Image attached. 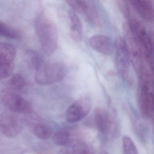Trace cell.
I'll list each match as a JSON object with an SVG mask.
<instances>
[{"mask_svg":"<svg viewBox=\"0 0 154 154\" xmlns=\"http://www.w3.org/2000/svg\"><path fill=\"white\" fill-rule=\"evenodd\" d=\"M35 27L43 51L47 55H51L55 52L58 45L56 25L45 14H40L36 19Z\"/></svg>","mask_w":154,"mask_h":154,"instance_id":"obj_1","label":"cell"},{"mask_svg":"<svg viewBox=\"0 0 154 154\" xmlns=\"http://www.w3.org/2000/svg\"><path fill=\"white\" fill-rule=\"evenodd\" d=\"M138 101L140 112L145 118L153 120L154 117V93L152 78L146 66L138 73Z\"/></svg>","mask_w":154,"mask_h":154,"instance_id":"obj_2","label":"cell"},{"mask_svg":"<svg viewBox=\"0 0 154 154\" xmlns=\"http://www.w3.org/2000/svg\"><path fill=\"white\" fill-rule=\"evenodd\" d=\"M128 26L135 38L143 57L147 62L150 68L153 69V42L144 26L139 20L132 17L131 14L127 18Z\"/></svg>","mask_w":154,"mask_h":154,"instance_id":"obj_3","label":"cell"},{"mask_svg":"<svg viewBox=\"0 0 154 154\" xmlns=\"http://www.w3.org/2000/svg\"><path fill=\"white\" fill-rule=\"evenodd\" d=\"M67 72V66L63 63H45L36 70L35 78L38 84L48 85L62 81Z\"/></svg>","mask_w":154,"mask_h":154,"instance_id":"obj_4","label":"cell"},{"mask_svg":"<svg viewBox=\"0 0 154 154\" xmlns=\"http://www.w3.org/2000/svg\"><path fill=\"white\" fill-rule=\"evenodd\" d=\"M0 100L7 110L19 114L30 115L33 112L32 104L21 95L8 88L0 93Z\"/></svg>","mask_w":154,"mask_h":154,"instance_id":"obj_5","label":"cell"},{"mask_svg":"<svg viewBox=\"0 0 154 154\" xmlns=\"http://www.w3.org/2000/svg\"><path fill=\"white\" fill-rule=\"evenodd\" d=\"M116 68L119 75L128 83H131V59L124 38H117L114 45Z\"/></svg>","mask_w":154,"mask_h":154,"instance_id":"obj_6","label":"cell"},{"mask_svg":"<svg viewBox=\"0 0 154 154\" xmlns=\"http://www.w3.org/2000/svg\"><path fill=\"white\" fill-rule=\"evenodd\" d=\"M24 125L20 114L6 110L0 115V131L10 138L18 136L23 130Z\"/></svg>","mask_w":154,"mask_h":154,"instance_id":"obj_7","label":"cell"},{"mask_svg":"<svg viewBox=\"0 0 154 154\" xmlns=\"http://www.w3.org/2000/svg\"><path fill=\"white\" fill-rule=\"evenodd\" d=\"M66 3L75 12L82 14L90 24L98 25L99 16L97 7L92 1H67Z\"/></svg>","mask_w":154,"mask_h":154,"instance_id":"obj_8","label":"cell"},{"mask_svg":"<svg viewBox=\"0 0 154 154\" xmlns=\"http://www.w3.org/2000/svg\"><path fill=\"white\" fill-rule=\"evenodd\" d=\"M123 30L125 35L124 39L129 53L131 62L132 63L134 68L138 73L145 66L143 63V56L135 38L131 32L127 24L124 25Z\"/></svg>","mask_w":154,"mask_h":154,"instance_id":"obj_9","label":"cell"},{"mask_svg":"<svg viewBox=\"0 0 154 154\" xmlns=\"http://www.w3.org/2000/svg\"><path fill=\"white\" fill-rule=\"evenodd\" d=\"M91 106V100L83 98L69 106L66 113V119L70 123H75L84 119L90 112Z\"/></svg>","mask_w":154,"mask_h":154,"instance_id":"obj_10","label":"cell"},{"mask_svg":"<svg viewBox=\"0 0 154 154\" xmlns=\"http://www.w3.org/2000/svg\"><path fill=\"white\" fill-rule=\"evenodd\" d=\"M94 120L96 128L100 133L106 137L113 136L115 123L110 114L106 110L101 108L95 109Z\"/></svg>","mask_w":154,"mask_h":154,"instance_id":"obj_11","label":"cell"},{"mask_svg":"<svg viewBox=\"0 0 154 154\" xmlns=\"http://www.w3.org/2000/svg\"><path fill=\"white\" fill-rule=\"evenodd\" d=\"M89 44L93 49L107 56L112 54L114 50V45L111 38L104 35L92 36L89 39Z\"/></svg>","mask_w":154,"mask_h":154,"instance_id":"obj_12","label":"cell"},{"mask_svg":"<svg viewBox=\"0 0 154 154\" xmlns=\"http://www.w3.org/2000/svg\"><path fill=\"white\" fill-rule=\"evenodd\" d=\"M54 143L63 147L69 146L78 141L76 131L72 128H63L57 131L53 137Z\"/></svg>","mask_w":154,"mask_h":154,"instance_id":"obj_13","label":"cell"},{"mask_svg":"<svg viewBox=\"0 0 154 154\" xmlns=\"http://www.w3.org/2000/svg\"><path fill=\"white\" fill-rule=\"evenodd\" d=\"M131 4L142 19L147 22H153L154 10L152 2L136 0L130 2Z\"/></svg>","mask_w":154,"mask_h":154,"instance_id":"obj_14","label":"cell"},{"mask_svg":"<svg viewBox=\"0 0 154 154\" xmlns=\"http://www.w3.org/2000/svg\"><path fill=\"white\" fill-rule=\"evenodd\" d=\"M70 20V34L73 40L76 42L82 41L83 37L82 24L76 12L72 9L68 11Z\"/></svg>","mask_w":154,"mask_h":154,"instance_id":"obj_15","label":"cell"},{"mask_svg":"<svg viewBox=\"0 0 154 154\" xmlns=\"http://www.w3.org/2000/svg\"><path fill=\"white\" fill-rule=\"evenodd\" d=\"M58 154H95V153L88 143L78 140L69 146L62 148Z\"/></svg>","mask_w":154,"mask_h":154,"instance_id":"obj_16","label":"cell"},{"mask_svg":"<svg viewBox=\"0 0 154 154\" xmlns=\"http://www.w3.org/2000/svg\"><path fill=\"white\" fill-rule=\"evenodd\" d=\"M32 129L34 135L39 139H48L53 135V131L51 126L43 122L36 121L32 125Z\"/></svg>","mask_w":154,"mask_h":154,"instance_id":"obj_17","label":"cell"},{"mask_svg":"<svg viewBox=\"0 0 154 154\" xmlns=\"http://www.w3.org/2000/svg\"><path fill=\"white\" fill-rule=\"evenodd\" d=\"M16 54V49L13 45L7 43H0V63L13 64Z\"/></svg>","mask_w":154,"mask_h":154,"instance_id":"obj_18","label":"cell"},{"mask_svg":"<svg viewBox=\"0 0 154 154\" xmlns=\"http://www.w3.org/2000/svg\"><path fill=\"white\" fill-rule=\"evenodd\" d=\"M26 85L25 78L19 74L13 75L8 82V88L15 91L22 90Z\"/></svg>","mask_w":154,"mask_h":154,"instance_id":"obj_19","label":"cell"},{"mask_svg":"<svg viewBox=\"0 0 154 154\" xmlns=\"http://www.w3.org/2000/svg\"><path fill=\"white\" fill-rule=\"evenodd\" d=\"M0 36L12 39H18L21 37L19 31L0 21Z\"/></svg>","mask_w":154,"mask_h":154,"instance_id":"obj_20","label":"cell"},{"mask_svg":"<svg viewBox=\"0 0 154 154\" xmlns=\"http://www.w3.org/2000/svg\"><path fill=\"white\" fill-rule=\"evenodd\" d=\"M122 142L123 154H138L137 147L130 137L124 136Z\"/></svg>","mask_w":154,"mask_h":154,"instance_id":"obj_21","label":"cell"},{"mask_svg":"<svg viewBox=\"0 0 154 154\" xmlns=\"http://www.w3.org/2000/svg\"><path fill=\"white\" fill-rule=\"evenodd\" d=\"M28 55L30 64L35 71L45 63L43 57L38 52L35 51H30Z\"/></svg>","mask_w":154,"mask_h":154,"instance_id":"obj_22","label":"cell"},{"mask_svg":"<svg viewBox=\"0 0 154 154\" xmlns=\"http://www.w3.org/2000/svg\"><path fill=\"white\" fill-rule=\"evenodd\" d=\"M13 64H7L0 63V80L7 78L13 70Z\"/></svg>","mask_w":154,"mask_h":154,"instance_id":"obj_23","label":"cell"},{"mask_svg":"<svg viewBox=\"0 0 154 154\" xmlns=\"http://www.w3.org/2000/svg\"><path fill=\"white\" fill-rule=\"evenodd\" d=\"M101 154H109V153H107V152H103Z\"/></svg>","mask_w":154,"mask_h":154,"instance_id":"obj_24","label":"cell"}]
</instances>
